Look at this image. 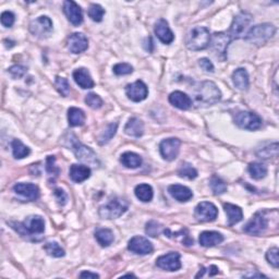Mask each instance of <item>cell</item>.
<instances>
[{
    "label": "cell",
    "instance_id": "cell-53",
    "mask_svg": "<svg viewBox=\"0 0 279 279\" xmlns=\"http://www.w3.org/2000/svg\"><path fill=\"white\" fill-rule=\"evenodd\" d=\"M144 47L148 51V53H151L153 50V40L151 37H148L145 39V44H144Z\"/></svg>",
    "mask_w": 279,
    "mask_h": 279
},
{
    "label": "cell",
    "instance_id": "cell-2",
    "mask_svg": "<svg viewBox=\"0 0 279 279\" xmlns=\"http://www.w3.org/2000/svg\"><path fill=\"white\" fill-rule=\"evenodd\" d=\"M195 98L199 104L214 105L221 100V92L217 85L211 81H204L196 90Z\"/></svg>",
    "mask_w": 279,
    "mask_h": 279
},
{
    "label": "cell",
    "instance_id": "cell-5",
    "mask_svg": "<svg viewBox=\"0 0 279 279\" xmlns=\"http://www.w3.org/2000/svg\"><path fill=\"white\" fill-rule=\"evenodd\" d=\"M11 226L22 237L40 235L45 231V221L43 217L38 215H31L23 223H11Z\"/></svg>",
    "mask_w": 279,
    "mask_h": 279
},
{
    "label": "cell",
    "instance_id": "cell-23",
    "mask_svg": "<svg viewBox=\"0 0 279 279\" xmlns=\"http://www.w3.org/2000/svg\"><path fill=\"white\" fill-rule=\"evenodd\" d=\"M169 194L179 202H188L193 198V192L188 187L181 184H173L168 188Z\"/></svg>",
    "mask_w": 279,
    "mask_h": 279
},
{
    "label": "cell",
    "instance_id": "cell-9",
    "mask_svg": "<svg viewBox=\"0 0 279 279\" xmlns=\"http://www.w3.org/2000/svg\"><path fill=\"white\" fill-rule=\"evenodd\" d=\"M268 228V219L264 211H257L244 226V231L247 235L261 236Z\"/></svg>",
    "mask_w": 279,
    "mask_h": 279
},
{
    "label": "cell",
    "instance_id": "cell-27",
    "mask_svg": "<svg viewBox=\"0 0 279 279\" xmlns=\"http://www.w3.org/2000/svg\"><path fill=\"white\" fill-rule=\"evenodd\" d=\"M224 209L228 217V224L229 226H234L238 223H240L244 218V211H242L241 208L231 203H225L224 204Z\"/></svg>",
    "mask_w": 279,
    "mask_h": 279
},
{
    "label": "cell",
    "instance_id": "cell-20",
    "mask_svg": "<svg viewBox=\"0 0 279 279\" xmlns=\"http://www.w3.org/2000/svg\"><path fill=\"white\" fill-rule=\"evenodd\" d=\"M13 191L29 201H36L39 198V189L33 183H17L13 187Z\"/></svg>",
    "mask_w": 279,
    "mask_h": 279
},
{
    "label": "cell",
    "instance_id": "cell-21",
    "mask_svg": "<svg viewBox=\"0 0 279 279\" xmlns=\"http://www.w3.org/2000/svg\"><path fill=\"white\" fill-rule=\"evenodd\" d=\"M169 103L175 108L181 110H188L192 106V100L183 92L175 91L169 95Z\"/></svg>",
    "mask_w": 279,
    "mask_h": 279
},
{
    "label": "cell",
    "instance_id": "cell-51",
    "mask_svg": "<svg viewBox=\"0 0 279 279\" xmlns=\"http://www.w3.org/2000/svg\"><path fill=\"white\" fill-rule=\"evenodd\" d=\"M199 65L201 68L205 72H208V73H213L214 72V65L211 64V61L208 58H201L199 60Z\"/></svg>",
    "mask_w": 279,
    "mask_h": 279
},
{
    "label": "cell",
    "instance_id": "cell-49",
    "mask_svg": "<svg viewBox=\"0 0 279 279\" xmlns=\"http://www.w3.org/2000/svg\"><path fill=\"white\" fill-rule=\"evenodd\" d=\"M14 20H15V17H14V14L12 12H10V11L2 12V14H1V24L3 25V27L11 28L13 23H14Z\"/></svg>",
    "mask_w": 279,
    "mask_h": 279
},
{
    "label": "cell",
    "instance_id": "cell-46",
    "mask_svg": "<svg viewBox=\"0 0 279 279\" xmlns=\"http://www.w3.org/2000/svg\"><path fill=\"white\" fill-rule=\"evenodd\" d=\"M266 260L273 267L278 268V266H279V250H278V247H272V249L267 251Z\"/></svg>",
    "mask_w": 279,
    "mask_h": 279
},
{
    "label": "cell",
    "instance_id": "cell-17",
    "mask_svg": "<svg viewBox=\"0 0 279 279\" xmlns=\"http://www.w3.org/2000/svg\"><path fill=\"white\" fill-rule=\"evenodd\" d=\"M64 12L67 19L74 27H79L83 22V12H82L81 7L72 0H67L64 2Z\"/></svg>",
    "mask_w": 279,
    "mask_h": 279
},
{
    "label": "cell",
    "instance_id": "cell-50",
    "mask_svg": "<svg viewBox=\"0 0 279 279\" xmlns=\"http://www.w3.org/2000/svg\"><path fill=\"white\" fill-rule=\"evenodd\" d=\"M54 195H55V198L57 199V202H58V204L60 206H65L67 204V201H68V195L66 194L64 190H61L59 188L55 189Z\"/></svg>",
    "mask_w": 279,
    "mask_h": 279
},
{
    "label": "cell",
    "instance_id": "cell-52",
    "mask_svg": "<svg viewBox=\"0 0 279 279\" xmlns=\"http://www.w3.org/2000/svg\"><path fill=\"white\" fill-rule=\"evenodd\" d=\"M80 277L81 278H100V275H98V274H96V273H91V272L85 271V272H82L80 274Z\"/></svg>",
    "mask_w": 279,
    "mask_h": 279
},
{
    "label": "cell",
    "instance_id": "cell-26",
    "mask_svg": "<svg viewBox=\"0 0 279 279\" xmlns=\"http://www.w3.org/2000/svg\"><path fill=\"white\" fill-rule=\"evenodd\" d=\"M232 82L234 85L240 91H246L249 89L250 81H249V74L247 71L244 68H239L234 71L232 73Z\"/></svg>",
    "mask_w": 279,
    "mask_h": 279
},
{
    "label": "cell",
    "instance_id": "cell-41",
    "mask_svg": "<svg viewBox=\"0 0 279 279\" xmlns=\"http://www.w3.org/2000/svg\"><path fill=\"white\" fill-rule=\"evenodd\" d=\"M105 10L102 6L97 3H92L89 9V17L95 22H102L104 18Z\"/></svg>",
    "mask_w": 279,
    "mask_h": 279
},
{
    "label": "cell",
    "instance_id": "cell-33",
    "mask_svg": "<svg viewBox=\"0 0 279 279\" xmlns=\"http://www.w3.org/2000/svg\"><path fill=\"white\" fill-rule=\"evenodd\" d=\"M164 234L166 235L168 238H170V239H179L180 238L181 244L187 246L193 244V239L189 236V231L185 228L181 229L178 232H172L170 229H164Z\"/></svg>",
    "mask_w": 279,
    "mask_h": 279
},
{
    "label": "cell",
    "instance_id": "cell-3",
    "mask_svg": "<svg viewBox=\"0 0 279 279\" xmlns=\"http://www.w3.org/2000/svg\"><path fill=\"white\" fill-rule=\"evenodd\" d=\"M276 33V28L271 23H263L252 27L244 36L246 42L261 46L267 43Z\"/></svg>",
    "mask_w": 279,
    "mask_h": 279
},
{
    "label": "cell",
    "instance_id": "cell-18",
    "mask_svg": "<svg viewBox=\"0 0 279 279\" xmlns=\"http://www.w3.org/2000/svg\"><path fill=\"white\" fill-rule=\"evenodd\" d=\"M89 47V40L83 33H73L68 38V49L72 54H81Z\"/></svg>",
    "mask_w": 279,
    "mask_h": 279
},
{
    "label": "cell",
    "instance_id": "cell-42",
    "mask_svg": "<svg viewBox=\"0 0 279 279\" xmlns=\"http://www.w3.org/2000/svg\"><path fill=\"white\" fill-rule=\"evenodd\" d=\"M145 232L149 236V237H153V238H156L159 235L164 232V228L162 224H159L158 221H155V220H151L148 221L146 224L145 227Z\"/></svg>",
    "mask_w": 279,
    "mask_h": 279
},
{
    "label": "cell",
    "instance_id": "cell-8",
    "mask_svg": "<svg viewBox=\"0 0 279 279\" xmlns=\"http://www.w3.org/2000/svg\"><path fill=\"white\" fill-rule=\"evenodd\" d=\"M236 126L249 131L258 130L263 125L262 118L251 111H239L234 118Z\"/></svg>",
    "mask_w": 279,
    "mask_h": 279
},
{
    "label": "cell",
    "instance_id": "cell-22",
    "mask_svg": "<svg viewBox=\"0 0 279 279\" xmlns=\"http://www.w3.org/2000/svg\"><path fill=\"white\" fill-rule=\"evenodd\" d=\"M73 79L75 81V83L83 90L93 89V87H94V85H95L89 70L85 69V68L75 69L73 71Z\"/></svg>",
    "mask_w": 279,
    "mask_h": 279
},
{
    "label": "cell",
    "instance_id": "cell-45",
    "mask_svg": "<svg viewBox=\"0 0 279 279\" xmlns=\"http://www.w3.org/2000/svg\"><path fill=\"white\" fill-rule=\"evenodd\" d=\"M112 70H113V73L117 75H127V74L132 73L133 67L126 63H120V64H117L116 66H113Z\"/></svg>",
    "mask_w": 279,
    "mask_h": 279
},
{
    "label": "cell",
    "instance_id": "cell-28",
    "mask_svg": "<svg viewBox=\"0 0 279 279\" xmlns=\"http://www.w3.org/2000/svg\"><path fill=\"white\" fill-rule=\"evenodd\" d=\"M125 133L129 137L140 138L144 133V125L139 118H131L125 127Z\"/></svg>",
    "mask_w": 279,
    "mask_h": 279
},
{
    "label": "cell",
    "instance_id": "cell-44",
    "mask_svg": "<svg viewBox=\"0 0 279 279\" xmlns=\"http://www.w3.org/2000/svg\"><path fill=\"white\" fill-rule=\"evenodd\" d=\"M85 103L86 105L91 107L92 109H100L103 106V100L95 93H90L85 97Z\"/></svg>",
    "mask_w": 279,
    "mask_h": 279
},
{
    "label": "cell",
    "instance_id": "cell-25",
    "mask_svg": "<svg viewBox=\"0 0 279 279\" xmlns=\"http://www.w3.org/2000/svg\"><path fill=\"white\" fill-rule=\"evenodd\" d=\"M224 241V236L217 231H203L200 235L199 242L204 247H213Z\"/></svg>",
    "mask_w": 279,
    "mask_h": 279
},
{
    "label": "cell",
    "instance_id": "cell-47",
    "mask_svg": "<svg viewBox=\"0 0 279 279\" xmlns=\"http://www.w3.org/2000/svg\"><path fill=\"white\" fill-rule=\"evenodd\" d=\"M56 158L55 156H48L46 159V172L48 173L49 175H54V177H58L60 174V169L55 165Z\"/></svg>",
    "mask_w": 279,
    "mask_h": 279
},
{
    "label": "cell",
    "instance_id": "cell-14",
    "mask_svg": "<svg viewBox=\"0 0 279 279\" xmlns=\"http://www.w3.org/2000/svg\"><path fill=\"white\" fill-rule=\"evenodd\" d=\"M128 249L129 251L136 253V254L139 255H147L151 254L153 252L154 246L152 244V242L146 239V238L141 236H136L129 241Z\"/></svg>",
    "mask_w": 279,
    "mask_h": 279
},
{
    "label": "cell",
    "instance_id": "cell-6",
    "mask_svg": "<svg viewBox=\"0 0 279 279\" xmlns=\"http://www.w3.org/2000/svg\"><path fill=\"white\" fill-rule=\"evenodd\" d=\"M129 209L128 201L121 198H113L98 209V214L103 219H116L122 216Z\"/></svg>",
    "mask_w": 279,
    "mask_h": 279
},
{
    "label": "cell",
    "instance_id": "cell-40",
    "mask_svg": "<svg viewBox=\"0 0 279 279\" xmlns=\"http://www.w3.org/2000/svg\"><path fill=\"white\" fill-rule=\"evenodd\" d=\"M44 250L49 256H53V257H63L66 255L65 250L60 246L59 244H57V242L55 241L46 244L44 245Z\"/></svg>",
    "mask_w": 279,
    "mask_h": 279
},
{
    "label": "cell",
    "instance_id": "cell-31",
    "mask_svg": "<svg viewBox=\"0 0 279 279\" xmlns=\"http://www.w3.org/2000/svg\"><path fill=\"white\" fill-rule=\"evenodd\" d=\"M95 239L98 242V244H101L103 247L109 246L113 240H115V237H113V232L108 229V228H98L95 231Z\"/></svg>",
    "mask_w": 279,
    "mask_h": 279
},
{
    "label": "cell",
    "instance_id": "cell-12",
    "mask_svg": "<svg viewBox=\"0 0 279 279\" xmlns=\"http://www.w3.org/2000/svg\"><path fill=\"white\" fill-rule=\"evenodd\" d=\"M180 145H181V142L175 138H170L162 141L161 145H159V151H161V155L165 161H174L179 155Z\"/></svg>",
    "mask_w": 279,
    "mask_h": 279
},
{
    "label": "cell",
    "instance_id": "cell-54",
    "mask_svg": "<svg viewBox=\"0 0 279 279\" xmlns=\"http://www.w3.org/2000/svg\"><path fill=\"white\" fill-rule=\"evenodd\" d=\"M206 270L209 271V276H214V275H216V274L219 273L218 267L215 266V265H210L209 268H206Z\"/></svg>",
    "mask_w": 279,
    "mask_h": 279
},
{
    "label": "cell",
    "instance_id": "cell-30",
    "mask_svg": "<svg viewBox=\"0 0 279 279\" xmlns=\"http://www.w3.org/2000/svg\"><path fill=\"white\" fill-rule=\"evenodd\" d=\"M68 121L70 127H81L85 122L84 111L76 107H71L68 110Z\"/></svg>",
    "mask_w": 279,
    "mask_h": 279
},
{
    "label": "cell",
    "instance_id": "cell-24",
    "mask_svg": "<svg viewBox=\"0 0 279 279\" xmlns=\"http://www.w3.org/2000/svg\"><path fill=\"white\" fill-rule=\"evenodd\" d=\"M69 175L72 181L81 183L91 177V168L85 166V165L73 164L70 167Z\"/></svg>",
    "mask_w": 279,
    "mask_h": 279
},
{
    "label": "cell",
    "instance_id": "cell-13",
    "mask_svg": "<svg viewBox=\"0 0 279 279\" xmlns=\"http://www.w3.org/2000/svg\"><path fill=\"white\" fill-rule=\"evenodd\" d=\"M194 215L196 219L203 223H209L214 221L218 216V209L210 202H201L195 208Z\"/></svg>",
    "mask_w": 279,
    "mask_h": 279
},
{
    "label": "cell",
    "instance_id": "cell-16",
    "mask_svg": "<svg viewBox=\"0 0 279 279\" xmlns=\"http://www.w3.org/2000/svg\"><path fill=\"white\" fill-rule=\"evenodd\" d=\"M126 94L129 100L132 102H142L145 100L148 95V89L143 81H136L132 84L126 86Z\"/></svg>",
    "mask_w": 279,
    "mask_h": 279
},
{
    "label": "cell",
    "instance_id": "cell-10",
    "mask_svg": "<svg viewBox=\"0 0 279 279\" xmlns=\"http://www.w3.org/2000/svg\"><path fill=\"white\" fill-rule=\"evenodd\" d=\"M231 42V38L228 33L219 32L215 33L213 36H210V47L213 50L214 55L221 60L226 59L227 56V48Z\"/></svg>",
    "mask_w": 279,
    "mask_h": 279
},
{
    "label": "cell",
    "instance_id": "cell-43",
    "mask_svg": "<svg viewBox=\"0 0 279 279\" xmlns=\"http://www.w3.org/2000/svg\"><path fill=\"white\" fill-rule=\"evenodd\" d=\"M55 86L57 91H58L64 97L68 96L70 94V84L69 82L65 77L57 76L55 81Z\"/></svg>",
    "mask_w": 279,
    "mask_h": 279
},
{
    "label": "cell",
    "instance_id": "cell-36",
    "mask_svg": "<svg viewBox=\"0 0 279 279\" xmlns=\"http://www.w3.org/2000/svg\"><path fill=\"white\" fill-rule=\"evenodd\" d=\"M178 174L179 177L188 179V180H193L198 177V170H196L192 165L189 163H182L180 165L178 169Z\"/></svg>",
    "mask_w": 279,
    "mask_h": 279
},
{
    "label": "cell",
    "instance_id": "cell-56",
    "mask_svg": "<svg viewBox=\"0 0 279 279\" xmlns=\"http://www.w3.org/2000/svg\"><path fill=\"white\" fill-rule=\"evenodd\" d=\"M123 277H136V276L132 275V274H127V275H125Z\"/></svg>",
    "mask_w": 279,
    "mask_h": 279
},
{
    "label": "cell",
    "instance_id": "cell-34",
    "mask_svg": "<svg viewBox=\"0 0 279 279\" xmlns=\"http://www.w3.org/2000/svg\"><path fill=\"white\" fill-rule=\"evenodd\" d=\"M11 147H12L13 156H14V158H17V159L25 158L31 154V149L27 145H24L22 141H20V140H18V139L13 140L12 143H11Z\"/></svg>",
    "mask_w": 279,
    "mask_h": 279
},
{
    "label": "cell",
    "instance_id": "cell-39",
    "mask_svg": "<svg viewBox=\"0 0 279 279\" xmlns=\"http://www.w3.org/2000/svg\"><path fill=\"white\" fill-rule=\"evenodd\" d=\"M209 185L215 195H221L227 192V184L225 183L224 180H221L219 177H217L215 174L210 178Z\"/></svg>",
    "mask_w": 279,
    "mask_h": 279
},
{
    "label": "cell",
    "instance_id": "cell-35",
    "mask_svg": "<svg viewBox=\"0 0 279 279\" xmlns=\"http://www.w3.org/2000/svg\"><path fill=\"white\" fill-rule=\"evenodd\" d=\"M247 170H249L251 177L255 180H261L265 178L268 172L267 167L262 163H251Z\"/></svg>",
    "mask_w": 279,
    "mask_h": 279
},
{
    "label": "cell",
    "instance_id": "cell-15",
    "mask_svg": "<svg viewBox=\"0 0 279 279\" xmlns=\"http://www.w3.org/2000/svg\"><path fill=\"white\" fill-rule=\"evenodd\" d=\"M156 265L164 271L175 272L181 268L180 254L178 252H169L167 254L159 256L156 260Z\"/></svg>",
    "mask_w": 279,
    "mask_h": 279
},
{
    "label": "cell",
    "instance_id": "cell-29",
    "mask_svg": "<svg viewBox=\"0 0 279 279\" xmlns=\"http://www.w3.org/2000/svg\"><path fill=\"white\" fill-rule=\"evenodd\" d=\"M142 157L139 154L133 152H126L121 155L120 163L123 166L130 169L139 168L142 165Z\"/></svg>",
    "mask_w": 279,
    "mask_h": 279
},
{
    "label": "cell",
    "instance_id": "cell-55",
    "mask_svg": "<svg viewBox=\"0 0 279 279\" xmlns=\"http://www.w3.org/2000/svg\"><path fill=\"white\" fill-rule=\"evenodd\" d=\"M244 277H250V278H254V277H258V278H262V277H264L266 278L265 275H263V274H260V273H253V274H246V275H244Z\"/></svg>",
    "mask_w": 279,
    "mask_h": 279
},
{
    "label": "cell",
    "instance_id": "cell-11",
    "mask_svg": "<svg viewBox=\"0 0 279 279\" xmlns=\"http://www.w3.org/2000/svg\"><path fill=\"white\" fill-rule=\"evenodd\" d=\"M30 32L36 37L45 38L53 32V21L48 17H38L30 23Z\"/></svg>",
    "mask_w": 279,
    "mask_h": 279
},
{
    "label": "cell",
    "instance_id": "cell-38",
    "mask_svg": "<svg viewBox=\"0 0 279 279\" xmlns=\"http://www.w3.org/2000/svg\"><path fill=\"white\" fill-rule=\"evenodd\" d=\"M256 155L258 157L263 158V159H270V158H273V157H277L278 143L275 142L273 144H270V145L261 148L260 151L256 152Z\"/></svg>",
    "mask_w": 279,
    "mask_h": 279
},
{
    "label": "cell",
    "instance_id": "cell-1",
    "mask_svg": "<svg viewBox=\"0 0 279 279\" xmlns=\"http://www.w3.org/2000/svg\"><path fill=\"white\" fill-rule=\"evenodd\" d=\"M69 140L66 141L69 142V147L72 152L74 153L75 157L79 159L80 162H83L85 164L92 165V166H98L100 162H98L96 153L89 146L82 144L79 140L75 138L74 134H68Z\"/></svg>",
    "mask_w": 279,
    "mask_h": 279
},
{
    "label": "cell",
    "instance_id": "cell-32",
    "mask_svg": "<svg viewBox=\"0 0 279 279\" xmlns=\"http://www.w3.org/2000/svg\"><path fill=\"white\" fill-rule=\"evenodd\" d=\"M134 193H136L137 198L144 203L151 202L154 196L153 188L151 187V185L146 184V183H141V184L137 185L136 190H134Z\"/></svg>",
    "mask_w": 279,
    "mask_h": 279
},
{
    "label": "cell",
    "instance_id": "cell-48",
    "mask_svg": "<svg viewBox=\"0 0 279 279\" xmlns=\"http://www.w3.org/2000/svg\"><path fill=\"white\" fill-rule=\"evenodd\" d=\"M8 71H9L10 75H11L13 79H21V77H23L25 73H27L28 69L23 66L17 65V66H12Z\"/></svg>",
    "mask_w": 279,
    "mask_h": 279
},
{
    "label": "cell",
    "instance_id": "cell-37",
    "mask_svg": "<svg viewBox=\"0 0 279 279\" xmlns=\"http://www.w3.org/2000/svg\"><path fill=\"white\" fill-rule=\"evenodd\" d=\"M117 129H118V123L117 122L108 125L105 130L102 132L101 136L98 137V143H100L101 145L107 144L113 137H115V134L117 132Z\"/></svg>",
    "mask_w": 279,
    "mask_h": 279
},
{
    "label": "cell",
    "instance_id": "cell-19",
    "mask_svg": "<svg viewBox=\"0 0 279 279\" xmlns=\"http://www.w3.org/2000/svg\"><path fill=\"white\" fill-rule=\"evenodd\" d=\"M155 34L158 37V39L161 40L162 43L169 45L174 42V35L173 33V31L170 30L169 24L165 19H159L158 21L155 24Z\"/></svg>",
    "mask_w": 279,
    "mask_h": 279
},
{
    "label": "cell",
    "instance_id": "cell-4",
    "mask_svg": "<svg viewBox=\"0 0 279 279\" xmlns=\"http://www.w3.org/2000/svg\"><path fill=\"white\" fill-rule=\"evenodd\" d=\"M210 42L209 31L204 27H195L190 31L185 38L188 49L198 51L208 48Z\"/></svg>",
    "mask_w": 279,
    "mask_h": 279
},
{
    "label": "cell",
    "instance_id": "cell-7",
    "mask_svg": "<svg viewBox=\"0 0 279 279\" xmlns=\"http://www.w3.org/2000/svg\"><path fill=\"white\" fill-rule=\"evenodd\" d=\"M253 21V17L247 12H240L234 18V21L231 23L229 30V36L231 40L238 38H244L245 34L250 29V24Z\"/></svg>",
    "mask_w": 279,
    "mask_h": 279
}]
</instances>
